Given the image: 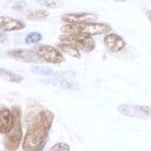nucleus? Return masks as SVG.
Returning a JSON list of instances; mask_svg holds the SVG:
<instances>
[{
	"label": "nucleus",
	"mask_w": 151,
	"mask_h": 151,
	"mask_svg": "<svg viewBox=\"0 0 151 151\" xmlns=\"http://www.w3.org/2000/svg\"><path fill=\"white\" fill-rule=\"evenodd\" d=\"M62 32L64 34H72L79 33L87 36H95V35H107L112 32V27L105 22H85V23H76L69 24L65 23L62 27Z\"/></svg>",
	"instance_id": "nucleus-2"
},
{
	"label": "nucleus",
	"mask_w": 151,
	"mask_h": 151,
	"mask_svg": "<svg viewBox=\"0 0 151 151\" xmlns=\"http://www.w3.org/2000/svg\"><path fill=\"white\" fill-rule=\"evenodd\" d=\"M49 151H70V145L64 142H58L56 144H54Z\"/></svg>",
	"instance_id": "nucleus-19"
},
{
	"label": "nucleus",
	"mask_w": 151,
	"mask_h": 151,
	"mask_svg": "<svg viewBox=\"0 0 151 151\" xmlns=\"http://www.w3.org/2000/svg\"><path fill=\"white\" fill-rule=\"evenodd\" d=\"M0 78L12 81V83H21L22 81V77L13 71H9L7 69H1L0 68Z\"/></svg>",
	"instance_id": "nucleus-13"
},
{
	"label": "nucleus",
	"mask_w": 151,
	"mask_h": 151,
	"mask_svg": "<svg viewBox=\"0 0 151 151\" xmlns=\"http://www.w3.org/2000/svg\"><path fill=\"white\" fill-rule=\"evenodd\" d=\"M8 40V36L5 32H0V43H6Z\"/></svg>",
	"instance_id": "nucleus-20"
},
{
	"label": "nucleus",
	"mask_w": 151,
	"mask_h": 151,
	"mask_svg": "<svg viewBox=\"0 0 151 151\" xmlns=\"http://www.w3.org/2000/svg\"><path fill=\"white\" fill-rule=\"evenodd\" d=\"M49 13L45 9H34V11H29L26 14V18L28 20H43L48 18Z\"/></svg>",
	"instance_id": "nucleus-14"
},
{
	"label": "nucleus",
	"mask_w": 151,
	"mask_h": 151,
	"mask_svg": "<svg viewBox=\"0 0 151 151\" xmlns=\"http://www.w3.org/2000/svg\"><path fill=\"white\" fill-rule=\"evenodd\" d=\"M26 28V23L9 17L0 15V32H19Z\"/></svg>",
	"instance_id": "nucleus-11"
},
{
	"label": "nucleus",
	"mask_w": 151,
	"mask_h": 151,
	"mask_svg": "<svg viewBox=\"0 0 151 151\" xmlns=\"http://www.w3.org/2000/svg\"><path fill=\"white\" fill-rule=\"evenodd\" d=\"M17 122V115L9 108L2 106L0 108V134L8 135L14 128Z\"/></svg>",
	"instance_id": "nucleus-7"
},
{
	"label": "nucleus",
	"mask_w": 151,
	"mask_h": 151,
	"mask_svg": "<svg viewBox=\"0 0 151 151\" xmlns=\"http://www.w3.org/2000/svg\"><path fill=\"white\" fill-rule=\"evenodd\" d=\"M57 49L60 51V52H64L69 56L73 57V58H80L81 54H80V50L77 49L76 47L71 45V44H68V43H58L57 44Z\"/></svg>",
	"instance_id": "nucleus-12"
},
{
	"label": "nucleus",
	"mask_w": 151,
	"mask_h": 151,
	"mask_svg": "<svg viewBox=\"0 0 151 151\" xmlns=\"http://www.w3.org/2000/svg\"><path fill=\"white\" fill-rule=\"evenodd\" d=\"M35 51L42 62H47L50 64H60L65 60L63 54L52 45H40Z\"/></svg>",
	"instance_id": "nucleus-6"
},
{
	"label": "nucleus",
	"mask_w": 151,
	"mask_h": 151,
	"mask_svg": "<svg viewBox=\"0 0 151 151\" xmlns=\"http://www.w3.org/2000/svg\"><path fill=\"white\" fill-rule=\"evenodd\" d=\"M104 44L107 48V50L113 52V54L120 52V51H122L126 48V41L121 37L120 35L114 34V33H109V34L105 35Z\"/></svg>",
	"instance_id": "nucleus-10"
},
{
	"label": "nucleus",
	"mask_w": 151,
	"mask_h": 151,
	"mask_svg": "<svg viewBox=\"0 0 151 151\" xmlns=\"http://www.w3.org/2000/svg\"><path fill=\"white\" fill-rule=\"evenodd\" d=\"M62 21L69 24H76V23H85V22H95L98 19V15L94 13H68L62 15Z\"/></svg>",
	"instance_id": "nucleus-9"
},
{
	"label": "nucleus",
	"mask_w": 151,
	"mask_h": 151,
	"mask_svg": "<svg viewBox=\"0 0 151 151\" xmlns=\"http://www.w3.org/2000/svg\"><path fill=\"white\" fill-rule=\"evenodd\" d=\"M35 1L48 8H59L63 6L62 0H35Z\"/></svg>",
	"instance_id": "nucleus-16"
},
{
	"label": "nucleus",
	"mask_w": 151,
	"mask_h": 151,
	"mask_svg": "<svg viewBox=\"0 0 151 151\" xmlns=\"http://www.w3.org/2000/svg\"><path fill=\"white\" fill-rule=\"evenodd\" d=\"M115 1H119V2H124V1H127V0H115Z\"/></svg>",
	"instance_id": "nucleus-22"
},
{
	"label": "nucleus",
	"mask_w": 151,
	"mask_h": 151,
	"mask_svg": "<svg viewBox=\"0 0 151 151\" xmlns=\"http://www.w3.org/2000/svg\"><path fill=\"white\" fill-rule=\"evenodd\" d=\"M147 17H148V19H149V21L151 22V11H149V12H147Z\"/></svg>",
	"instance_id": "nucleus-21"
},
{
	"label": "nucleus",
	"mask_w": 151,
	"mask_h": 151,
	"mask_svg": "<svg viewBox=\"0 0 151 151\" xmlns=\"http://www.w3.org/2000/svg\"><path fill=\"white\" fill-rule=\"evenodd\" d=\"M7 55L17 60H21L24 63H40L42 62L37 56L35 50L32 49H13V50H8Z\"/></svg>",
	"instance_id": "nucleus-8"
},
{
	"label": "nucleus",
	"mask_w": 151,
	"mask_h": 151,
	"mask_svg": "<svg viewBox=\"0 0 151 151\" xmlns=\"http://www.w3.org/2000/svg\"><path fill=\"white\" fill-rule=\"evenodd\" d=\"M41 40H42V35L40 33H37V32H32V33H29L26 36L24 42L27 44H35V43H38Z\"/></svg>",
	"instance_id": "nucleus-17"
},
{
	"label": "nucleus",
	"mask_w": 151,
	"mask_h": 151,
	"mask_svg": "<svg viewBox=\"0 0 151 151\" xmlns=\"http://www.w3.org/2000/svg\"><path fill=\"white\" fill-rule=\"evenodd\" d=\"M55 115L49 109L40 111L29 124L22 141L23 151H43Z\"/></svg>",
	"instance_id": "nucleus-1"
},
{
	"label": "nucleus",
	"mask_w": 151,
	"mask_h": 151,
	"mask_svg": "<svg viewBox=\"0 0 151 151\" xmlns=\"http://www.w3.org/2000/svg\"><path fill=\"white\" fill-rule=\"evenodd\" d=\"M59 41L62 43H68L76 47L79 50H83L85 52H91L95 48L94 40L91 36L79 34V33H72V34H63L59 36Z\"/></svg>",
	"instance_id": "nucleus-4"
},
{
	"label": "nucleus",
	"mask_w": 151,
	"mask_h": 151,
	"mask_svg": "<svg viewBox=\"0 0 151 151\" xmlns=\"http://www.w3.org/2000/svg\"><path fill=\"white\" fill-rule=\"evenodd\" d=\"M15 115H17V122L14 128L12 129V132L8 135L5 136L4 139V145L5 149L7 151H17L19 149L22 142V137H23V132H22V123H21V109L19 107H13L12 109Z\"/></svg>",
	"instance_id": "nucleus-3"
},
{
	"label": "nucleus",
	"mask_w": 151,
	"mask_h": 151,
	"mask_svg": "<svg viewBox=\"0 0 151 151\" xmlns=\"http://www.w3.org/2000/svg\"><path fill=\"white\" fill-rule=\"evenodd\" d=\"M52 85H56L60 88H65V90H71V88H75V85L68 80H62V79H56V80H52L51 81Z\"/></svg>",
	"instance_id": "nucleus-18"
},
{
	"label": "nucleus",
	"mask_w": 151,
	"mask_h": 151,
	"mask_svg": "<svg viewBox=\"0 0 151 151\" xmlns=\"http://www.w3.org/2000/svg\"><path fill=\"white\" fill-rule=\"evenodd\" d=\"M117 112L124 116L151 120V107L144 105H132V104H122L117 106Z\"/></svg>",
	"instance_id": "nucleus-5"
},
{
	"label": "nucleus",
	"mask_w": 151,
	"mask_h": 151,
	"mask_svg": "<svg viewBox=\"0 0 151 151\" xmlns=\"http://www.w3.org/2000/svg\"><path fill=\"white\" fill-rule=\"evenodd\" d=\"M32 72L33 73H35V75H40V76H55L56 75V72L52 70V69H50V68H47V66H33L32 68Z\"/></svg>",
	"instance_id": "nucleus-15"
}]
</instances>
